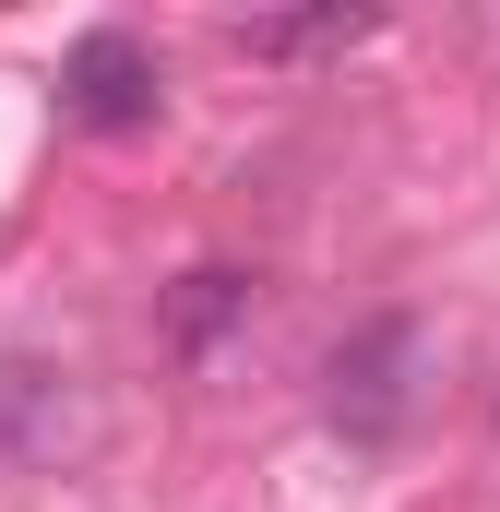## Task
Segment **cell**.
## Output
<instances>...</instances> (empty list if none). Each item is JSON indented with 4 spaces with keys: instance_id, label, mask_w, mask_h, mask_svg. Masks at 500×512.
<instances>
[{
    "instance_id": "3957f363",
    "label": "cell",
    "mask_w": 500,
    "mask_h": 512,
    "mask_svg": "<svg viewBox=\"0 0 500 512\" xmlns=\"http://www.w3.org/2000/svg\"><path fill=\"white\" fill-rule=\"evenodd\" d=\"M96 441V405H84V370L60 358H0V477H48Z\"/></svg>"
},
{
    "instance_id": "277c9868",
    "label": "cell",
    "mask_w": 500,
    "mask_h": 512,
    "mask_svg": "<svg viewBox=\"0 0 500 512\" xmlns=\"http://www.w3.org/2000/svg\"><path fill=\"white\" fill-rule=\"evenodd\" d=\"M370 36H381V12H274V24H239L250 60H346Z\"/></svg>"
},
{
    "instance_id": "7a4b0ae2",
    "label": "cell",
    "mask_w": 500,
    "mask_h": 512,
    "mask_svg": "<svg viewBox=\"0 0 500 512\" xmlns=\"http://www.w3.org/2000/svg\"><path fill=\"white\" fill-rule=\"evenodd\" d=\"M155 108H167V60L131 24H84L60 48V120L72 131H155Z\"/></svg>"
},
{
    "instance_id": "5b68a950",
    "label": "cell",
    "mask_w": 500,
    "mask_h": 512,
    "mask_svg": "<svg viewBox=\"0 0 500 512\" xmlns=\"http://www.w3.org/2000/svg\"><path fill=\"white\" fill-rule=\"evenodd\" d=\"M227 322H250V274H239V262H203V274H179V298H167V346H179V358H203Z\"/></svg>"
},
{
    "instance_id": "6da1fadb",
    "label": "cell",
    "mask_w": 500,
    "mask_h": 512,
    "mask_svg": "<svg viewBox=\"0 0 500 512\" xmlns=\"http://www.w3.org/2000/svg\"><path fill=\"white\" fill-rule=\"evenodd\" d=\"M417 405H429V322H417V310H381V322H358V334L322 358V417H334L358 453H393V441L417 429Z\"/></svg>"
}]
</instances>
